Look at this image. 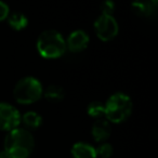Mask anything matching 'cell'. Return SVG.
Masks as SVG:
<instances>
[{
  "label": "cell",
  "mask_w": 158,
  "mask_h": 158,
  "mask_svg": "<svg viewBox=\"0 0 158 158\" xmlns=\"http://www.w3.org/2000/svg\"><path fill=\"white\" fill-rule=\"evenodd\" d=\"M35 147V140L31 131L15 128L8 132L5 139V151L10 158H28Z\"/></svg>",
  "instance_id": "obj_1"
},
{
  "label": "cell",
  "mask_w": 158,
  "mask_h": 158,
  "mask_svg": "<svg viewBox=\"0 0 158 158\" xmlns=\"http://www.w3.org/2000/svg\"><path fill=\"white\" fill-rule=\"evenodd\" d=\"M37 50L44 59H57L66 50L65 40L59 31L48 29L42 31L38 37Z\"/></svg>",
  "instance_id": "obj_2"
},
{
  "label": "cell",
  "mask_w": 158,
  "mask_h": 158,
  "mask_svg": "<svg viewBox=\"0 0 158 158\" xmlns=\"http://www.w3.org/2000/svg\"><path fill=\"white\" fill-rule=\"evenodd\" d=\"M104 116L110 123H120L131 115V99L125 93H115L107 100L104 105Z\"/></svg>",
  "instance_id": "obj_3"
},
{
  "label": "cell",
  "mask_w": 158,
  "mask_h": 158,
  "mask_svg": "<svg viewBox=\"0 0 158 158\" xmlns=\"http://www.w3.org/2000/svg\"><path fill=\"white\" fill-rule=\"evenodd\" d=\"M44 90L38 79L31 76L24 77L16 82L13 89V97L20 104H31L41 98Z\"/></svg>",
  "instance_id": "obj_4"
},
{
  "label": "cell",
  "mask_w": 158,
  "mask_h": 158,
  "mask_svg": "<svg viewBox=\"0 0 158 158\" xmlns=\"http://www.w3.org/2000/svg\"><path fill=\"white\" fill-rule=\"evenodd\" d=\"M94 31L102 41H110L118 34V24L113 15L101 14L94 22Z\"/></svg>",
  "instance_id": "obj_5"
},
{
  "label": "cell",
  "mask_w": 158,
  "mask_h": 158,
  "mask_svg": "<svg viewBox=\"0 0 158 158\" xmlns=\"http://www.w3.org/2000/svg\"><path fill=\"white\" fill-rule=\"evenodd\" d=\"M21 123V115L14 106L8 103H0V130L11 131L19 128Z\"/></svg>",
  "instance_id": "obj_6"
},
{
  "label": "cell",
  "mask_w": 158,
  "mask_h": 158,
  "mask_svg": "<svg viewBox=\"0 0 158 158\" xmlns=\"http://www.w3.org/2000/svg\"><path fill=\"white\" fill-rule=\"evenodd\" d=\"M66 48L72 52H80L84 51L89 44V36L84 31H75L68 36L65 41Z\"/></svg>",
  "instance_id": "obj_7"
},
{
  "label": "cell",
  "mask_w": 158,
  "mask_h": 158,
  "mask_svg": "<svg viewBox=\"0 0 158 158\" xmlns=\"http://www.w3.org/2000/svg\"><path fill=\"white\" fill-rule=\"evenodd\" d=\"M91 133H92V136L95 142H106L110 136V133H112V127H110V121L106 120V119L99 118L93 123Z\"/></svg>",
  "instance_id": "obj_8"
},
{
  "label": "cell",
  "mask_w": 158,
  "mask_h": 158,
  "mask_svg": "<svg viewBox=\"0 0 158 158\" xmlns=\"http://www.w3.org/2000/svg\"><path fill=\"white\" fill-rule=\"evenodd\" d=\"M70 153L74 158H98L97 148L86 142L75 143Z\"/></svg>",
  "instance_id": "obj_9"
},
{
  "label": "cell",
  "mask_w": 158,
  "mask_h": 158,
  "mask_svg": "<svg viewBox=\"0 0 158 158\" xmlns=\"http://www.w3.org/2000/svg\"><path fill=\"white\" fill-rule=\"evenodd\" d=\"M156 6L153 5L151 0H133L131 9L133 13L141 18H148L153 15Z\"/></svg>",
  "instance_id": "obj_10"
},
{
  "label": "cell",
  "mask_w": 158,
  "mask_h": 158,
  "mask_svg": "<svg viewBox=\"0 0 158 158\" xmlns=\"http://www.w3.org/2000/svg\"><path fill=\"white\" fill-rule=\"evenodd\" d=\"M21 123L24 125V129L26 130H36L41 126L42 118L36 112H27L23 116H21Z\"/></svg>",
  "instance_id": "obj_11"
},
{
  "label": "cell",
  "mask_w": 158,
  "mask_h": 158,
  "mask_svg": "<svg viewBox=\"0 0 158 158\" xmlns=\"http://www.w3.org/2000/svg\"><path fill=\"white\" fill-rule=\"evenodd\" d=\"M9 25L14 31H22L28 25V20L22 12H12L7 18Z\"/></svg>",
  "instance_id": "obj_12"
},
{
  "label": "cell",
  "mask_w": 158,
  "mask_h": 158,
  "mask_svg": "<svg viewBox=\"0 0 158 158\" xmlns=\"http://www.w3.org/2000/svg\"><path fill=\"white\" fill-rule=\"evenodd\" d=\"M42 94L44 95L47 100L49 102H52V103H56V102H60L64 99V89L60 86H56V85H50V86L47 87L46 91H44Z\"/></svg>",
  "instance_id": "obj_13"
},
{
  "label": "cell",
  "mask_w": 158,
  "mask_h": 158,
  "mask_svg": "<svg viewBox=\"0 0 158 158\" xmlns=\"http://www.w3.org/2000/svg\"><path fill=\"white\" fill-rule=\"evenodd\" d=\"M88 115H90L93 118H101L102 116H104V105L101 102H92V103L89 104L88 106Z\"/></svg>",
  "instance_id": "obj_14"
},
{
  "label": "cell",
  "mask_w": 158,
  "mask_h": 158,
  "mask_svg": "<svg viewBox=\"0 0 158 158\" xmlns=\"http://www.w3.org/2000/svg\"><path fill=\"white\" fill-rule=\"evenodd\" d=\"M114 153V148H113L112 144L107 142H103L99 145L97 148V154L101 158H110Z\"/></svg>",
  "instance_id": "obj_15"
},
{
  "label": "cell",
  "mask_w": 158,
  "mask_h": 158,
  "mask_svg": "<svg viewBox=\"0 0 158 158\" xmlns=\"http://www.w3.org/2000/svg\"><path fill=\"white\" fill-rule=\"evenodd\" d=\"M115 11V3L113 0H104L101 3V12L105 15H113Z\"/></svg>",
  "instance_id": "obj_16"
},
{
  "label": "cell",
  "mask_w": 158,
  "mask_h": 158,
  "mask_svg": "<svg viewBox=\"0 0 158 158\" xmlns=\"http://www.w3.org/2000/svg\"><path fill=\"white\" fill-rule=\"evenodd\" d=\"M10 13L9 7L7 6V3H5L3 1H0V22L8 18Z\"/></svg>",
  "instance_id": "obj_17"
},
{
  "label": "cell",
  "mask_w": 158,
  "mask_h": 158,
  "mask_svg": "<svg viewBox=\"0 0 158 158\" xmlns=\"http://www.w3.org/2000/svg\"><path fill=\"white\" fill-rule=\"evenodd\" d=\"M0 158H10V156L8 155L7 152L3 149V151H0Z\"/></svg>",
  "instance_id": "obj_18"
},
{
  "label": "cell",
  "mask_w": 158,
  "mask_h": 158,
  "mask_svg": "<svg viewBox=\"0 0 158 158\" xmlns=\"http://www.w3.org/2000/svg\"><path fill=\"white\" fill-rule=\"evenodd\" d=\"M151 1H152V2H153V5H154V6L157 5V0H151Z\"/></svg>",
  "instance_id": "obj_19"
}]
</instances>
